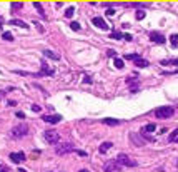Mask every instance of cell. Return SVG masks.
<instances>
[{"instance_id":"obj_1","label":"cell","mask_w":178,"mask_h":172,"mask_svg":"<svg viewBox=\"0 0 178 172\" xmlns=\"http://www.w3.org/2000/svg\"><path fill=\"white\" fill-rule=\"evenodd\" d=\"M27 134H29V126L25 122H22V124H17L15 127H12L8 135L14 137V139H20V137H25Z\"/></svg>"},{"instance_id":"obj_2","label":"cell","mask_w":178,"mask_h":172,"mask_svg":"<svg viewBox=\"0 0 178 172\" xmlns=\"http://www.w3.org/2000/svg\"><path fill=\"white\" fill-rule=\"evenodd\" d=\"M173 114H175V109L170 107V105L158 107L157 110H155V117H158V119H168V117H171Z\"/></svg>"},{"instance_id":"obj_3","label":"cell","mask_w":178,"mask_h":172,"mask_svg":"<svg viewBox=\"0 0 178 172\" xmlns=\"http://www.w3.org/2000/svg\"><path fill=\"white\" fill-rule=\"evenodd\" d=\"M115 161H117L120 165H127V167H137V162L132 161V159H130L127 154H118Z\"/></svg>"},{"instance_id":"obj_4","label":"cell","mask_w":178,"mask_h":172,"mask_svg":"<svg viewBox=\"0 0 178 172\" xmlns=\"http://www.w3.org/2000/svg\"><path fill=\"white\" fill-rule=\"evenodd\" d=\"M103 170L105 172H121V165L117 161H108V162H105Z\"/></svg>"},{"instance_id":"obj_5","label":"cell","mask_w":178,"mask_h":172,"mask_svg":"<svg viewBox=\"0 0 178 172\" xmlns=\"http://www.w3.org/2000/svg\"><path fill=\"white\" fill-rule=\"evenodd\" d=\"M43 135H45V140L50 144H57L58 140H60V135H58V132H55V130H45Z\"/></svg>"},{"instance_id":"obj_6","label":"cell","mask_w":178,"mask_h":172,"mask_svg":"<svg viewBox=\"0 0 178 172\" xmlns=\"http://www.w3.org/2000/svg\"><path fill=\"white\" fill-rule=\"evenodd\" d=\"M55 152H57L58 155H63V154L75 152V149H73V145H72V144H62V145H58L57 149H55Z\"/></svg>"},{"instance_id":"obj_7","label":"cell","mask_w":178,"mask_h":172,"mask_svg":"<svg viewBox=\"0 0 178 172\" xmlns=\"http://www.w3.org/2000/svg\"><path fill=\"white\" fill-rule=\"evenodd\" d=\"M150 40H152L153 43H158V45H161V43L167 42L165 35H163V33H160V32H150Z\"/></svg>"},{"instance_id":"obj_8","label":"cell","mask_w":178,"mask_h":172,"mask_svg":"<svg viewBox=\"0 0 178 172\" xmlns=\"http://www.w3.org/2000/svg\"><path fill=\"white\" fill-rule=\"evenodd\" d=\"M42 120L43 122H47V124H58V122L62 120V115H58V114H54V115H42Z\"/></svg>"},{"instance_id":"obj_9","label":"cell","mask_w":178,"mask_h":172,"mask_svg":"<svg viewBox=\"0 0 178 172\" xmlns=\"http://www.w3.org/2000/svg\"><path fill=\"white\" fill-rule=\"evenodd\" d=\"M93 25L95 27H98V29H102V30H108V24L105 22V18H102V17H93Z\"/></svg>"},{"instance_id":"obj_10","label":"cell","mask_w":178,"mask_h":172,"mask_svg":"<svg viewBox=\"0 0 178 172\" xmlns=\"http://www.w3.org/2000/svg\"><path fill=\"white\" fill-rule=\"evenodd\" d=\"M130 140H132V144H135L137 147L145 145V139H143L142 135H138V134H130Z\"/></svg>"},{"instance_id":"obj_11","label":"cell","mask_w":178,"mask_h":172,"mask_svg":"<svg viewBox=\"0 0 178 172\" xmlns=\"http://www.w3.org/2000/svg\"><path fill=\"white\" fill-rule=\"evenodd\" d=\"M10 161L14 164H20V162L25 161V154L23 152H15V154H10Z\"/></svg>"},{"instance_id":"obj_12","label":"cell","mask_w":178,"mask_h":172,"mask_svg":"<svg viewBox=\"0 0 178 172\" xmlns=\"http://www.w3.org/2000/svg\"><path fill=\"white\" fill-rule=\"evenodd\" d=\"M102 122H103L105 126H112V127H113V126H120V124H121V122H123V120H120V119H112V117H105V119H103V120H102Z\"/></svg>"},{"instance_id":"obj_13","label":"cell","mask_w":178,"mask_h":172,"mask_svg":"<svg viewBox=\"0 0 178 172\" xmlns=\"http://www.w3.org/2000/svg\"><path fill=\"white\" fill-rule=\"evenodd\" d=\"M8 24H10V25L22 27V29H29V25H27V24H25L23 20H18V18H10V20H8Z\"/></svg>"},{"instance_id":"obj_14","label":"cell","mask_w":178,"mask_h":172,"mask_svg":"<svg viewBox=\"0 0 178 172\" xmlns=\"http://www.w3.org/2000/svg\"><path fill=\"white\" fill-rule=\"evenodd\" d=\"M135 65H137L138 68H145V67H148V65H150V62L146 60V59H142V57H140V59H137V60H135Z\"/></svg>"},{"instance_id":"obj_15","label":"cell","mask_w":178,"mask_h":172,"mask_svg":"<svg viewBox=\"0 0 178 172\" xmlns=\"http://www.w3.org/2000/svg\"><path fill=\"white\" fill-rule=\"evenodd\" d=\"M33 7L38 10V14H40V17L42 18H47V15H45V10H43V7H42V4L40 2H33Z\"/></svg>"},{"instance_id":"obj_16","label":"cell","mask_w":178,"mask_h":172,"mask_svg":"<svg viewBox=\"0 0 178 172\" xmlns=\"http://www.w3.org/2000/svg\"><path fill=\"white\" fill-rule=\"evenodd\" d=\"M43 55H45V57H48V59H54V60H60V55L54 54L52 50H43Z\"/></svg>"},{"instance_id":"obj_17","label":"cell","mask_w":178,"mask_h":172,"mask_svg":"<svg viewBox=\"0 0 178 172\" xmlns=\"http://www.w3.org/2000/svg\"><path fill=\"white\" fill-rule=\"evenodd\" d=\"M157 129V126L155 124H148V126H145L142 129V134H146V132H153V130Z\"/></svg>"},{"instance_id":"obj_18","label":"cell","mask_w":178,"mask_h":172,"mask_svg":"<svg viewBox=\"0 0 178 172\" xmlns=\"http://www.w3.org/2000/svg\"><path fill=\"white\" fill-rule=\"evenodd\" d=\"M112 145H113V144H112V142H103V144H102V145H100V152H102V154H105V152H107V151H108V149H110Z\"/></svg>"},{"instance_id":"obj_19","label":"cell","mask_w":178,"mask_h":172,"mask_svg":"<svg viewBox=\"0 0 178 172\" xmlns=\"http://www.w3.org/2000/svg\"><path fill=\"white\" fill-rule=\"evenodd\" d=\"M75 14V7H67V10H65V17L67 18H72Z\"/></svg>"},{"instance_id":"obj_20","label":"cell","mask_w":178,"mask_h":172,"mask_svg":"<svg viewBox=\"0 0 178 172\" xmlns=\"http://www.w3.org/2000/svg\"><path fill=\"white\" fill-rule=\"evenodd\" d=\"M161 65H178V59H170V60H161Z\"/></svg>"},{"instance_id":"obj_21","label":"cell","mask_w":178,"mask_h":172,"mask_svg":"<svg viewBox=\"0 0 178 172\" xmlns=\"http://www.w3.org/2000/svg\"><path fill=\"white\" fill-rule=\"evenodd\" d=\"M170 42L173 47H178V33H173V35H170Z\"/></svg>"},{"instance_id":"obj_22","label":"cell","mask_w":178,"mask_h":172,"mask_svg":"<svg viewBox=\"0 0 178 172\" xmlns=\"http://www.w3.org/2000/svg\"><path fill=\"white\" fill-rule=\"evenodd\" d=\"M137 59H140L138 54H127V55H125V60H133V62H135Z\"/></svg>"},{"instance_id":"obj_23","label":"cell","mask_w":178,"mask_h":172,"mask_svg":"<svg viewBox=\"0 0 178 172\" xmlns=\"http://www.w3.org/2000/svg\"><path fill=\"white\" fill-rule=\"evenodd\" d=\"M113 64H115V67H117V68H123V60H121V59H115V60H113Z\"/></svg>"},{"instance_id":"obj_24","label":"cell","mask_w":178,"mask_h":172,"mask_svg":"<svg viewBox=\"0 0 178 172\" xmlns=\"http://www.w3.org/2000/svg\"><path fill=\"white\" fill-rule=\"evenodd\" d=\"M22 7H23L22 2H14V4H12V10H20Z\"/></svg>"},{"instance_id":"obj_25","label":"cell","mask_w":178,"mask_h":172,"mask_svg":"<svg viewBox=\"0 0 178 172\" xmlns=\"http://www.w3.org/2000/svg\"><path fill=\"white\" fill-rule=\"evenodd\" d=\"M110 37H112V39H118V40H120V39H123V33H121V32H112Z\"/></svg>"},{"instance_id":"obj_26","label":"cell","mask_w":178,"mask_h":172,"mask_svg":"<svg viewBox=\"0 0 178 172\" xmlns=\"http://www.w3.org/2000/svg\"><path fill=\"white\" fill-rule=\"evenodd\" d=\"M2 39L4 40H14V35H12L10 32H4L2 33Z\"/></svg>"},{"instance_id":"obj_27","label":"cell","mask_w":178,"mask_h":172,"mask_svg":"<svg viewBox=\"0 0 178 172\" xmlns=\"http://www.w3.org/2000/svg\"><path fill=\"white\" fill-rule=\"evenodd\" d=\"M137 20H143V18H145V12L143 10H137Z\"/></svg>"},{"instance_id":"obj_28","label":"cell","mask_w":178,"mask_h":172,"mask_svg":"<svg viewBox=\"0 0 178 172\" xmlns=\"http://www.w3.org/2000/svg\"><path fill=\"white\" fill-rule=\"evenodd\" d=\"M70 29H72V30H80L82 27H80L78 22H72V24H70Z\"/></svg>"},{"instance_id":"obj_29","label":"cell","mask_w":178,"mask_h":172,"mask_svg":"<svg viewBox=\"0 0 178 172\" xmlns=\"http://www.w3.org/2000/svg\"><path fill=\"white\" fill-rule=\"evenodd\" d=\"M176 135H178V129H175L173 132H171V135L168 137V140H170V142H173V140L176 139Z\"/></svg>"},{"instance_id":"obj_30","label":"cell","mask_w":178,"mask_h":172,"mask_svg":"<svg viewBox=\"0 0 178 172\" xmlns=\"http://www.w3.org/2000/svg\"><path fill=\"white\" fill-rule=\"evenodd\" d=\"M123 39H125V40H128V42H132L133 37H132V33H123Z\"/></svg>"},{"instance_id":"obj_31","label":"cell","mask_w":178,"mask_h":172,"mask_svg":"<svg viewBox=\"0 0 178 172\" xmlns=\"http://www.w3.org/2000/svg\"><path fill=\"white\" fill-rule=\"evenodd\" d=\"M32 110L33 112H40V110H42V107H40V105H37V104H33L32 105Z\"/></svg>"},{"instance_id":"obj_32","label":"cell","mask_w":178,"mask_h":172,"mask_svg":"<svg viewBox=\"0 0 178 172\" xmlns=\"http://www.w3.org/2000/svg\"><path fill=\"white\" fill-rule=\"evenodd\" d=\"M105 15H110V17H113V15H115V10H113V8H108V10L105 12Z\"/></svg>"},{"instance_id":"obj_33","label":"cell","mask_w":178,"mask_h":172,"mask_svg":"<svg viewBox=\"0 0 178 172\" xmlns=\"http://www.w3.org/2000/svg\"><path fill=\"white\" fill-rule=\"evenodd\" d=\"M83 82H85V84H92V82H93V79H92V77H88V75H85Z\"/></svg>"},{"instance_id":"obj_34","label":"cell","mask_w":178,"mask_h":172,"mask_svg":"<svg viewBox=\"0 0 178 172\" xmlns=\"http://www.w3.org/2000/svg\"><path fill=\"white\" fill-rule=\"evenodd\" d=\"M0 172H10V170L7 169V165H0Z\"/></svg>"},{"instance_id":"obj_35","label":"cell","mask_w":178,"mask_h":172,"mask_svg":"<svg viewBox=\"0 0 178 172\" xmlns=\"http://www.w3.org/2000/svg\"><path fill=\"white\" fill-rule=\"evenodd\" d=\"M35 25H37V29H38V32H42V33H43V27L40 25L38 22H35Z\"/></svg>"},{"instance_id":"obj_36","label":"cell","mask_w":178,"mask_h":172,"mask_svg":"<svg viewBox=\"0 0 178 172\" xmlns=\"http://www.w3.org/2000/svg\"><path fill=\"white\" fill-rule=\"evenodd\" d=\"M17 117L18 119H25V114H23V112H17Z\"/></svg>"},{"instance_id":"obj_37","label":"cell","mask_w":178,"mask_h":172,"mask_svg":"<svg viewBox=\"0 0 178 172\" xmlns=\"http://www.w3.org/2000/svg\"><path fill=\"white\" fill-rule=\"evenodd\" d=\"M113 2H107V4H103V7H113Z\"/></svg>"},{"instance_id":"obj_38","label":"cell","mask_w":178,"mask_h":172,"mask_svg":"<svg viewBox=\"0 0 178 172\" xmlns=\"http://www.w3.org/2000/svg\"><path fill=\"white\" fill-rule=\"evenodd\" d=\"M107 54H108V57H115V52L113 50H108Z\"/></svg>"},{"instance_id":"obj_39","label":"cell","mask_w":178,"mask_h":172,"mask_svg":"<svg viewBox=\"0 0 178 172\" xmlns=\"http://www.w3.org/2000/svg\"><path fill=\"white\" fill-rule=\"evenodd\" d=\"M8 105H10V107H14V105H17V102H15V100H10V102H8Z\"/></svg>"},{"instance_id":"obj_40","label":"cell","mask_w":178,"mask_h":172,"mask_svg":"<svg viewBox=\"0 0 178 172\" xmlns=\"http://www.w3.org/2000/svg\"><path fill=\"white\" fill-rule=\"evenodd\" d=\"M18 172H27V170H25V169H22V167H20V169H18Z\"/></svg>"},{"instance_id":"obj_41","label":"cell","mask_w":178,"mask_h":172,"mask_svg":"<svg viewBox=\"0 0 178 172\" xmlns=\"http://www.w3.org/2000/svg\"><path fill=\"white\" fill-rule=\"evenodd\" d=\"M78 172H88V170H87V169H80Z\"/></svg>"},{"instance_id":"obj_42","label":"cell","mask_w":178,"mask_h":172,"mask_svg":"<svg viewBox=\"0 0 178 172\" xmlns=\"http://www.w3.org/2000/svg\"><path fill=\"white\" fill-rule=\"evenodd\" d=\"M173 142H178V137H176V139H175V140H173Z\"/></svg>"},{"instance_id":"obj_43","label":"cell","mask_w":178,"mask_h":172,"mask_svg":"<svg viewBox=\"0 0 178 172\" xmlns=\"http://www.w3.org/2000/svg\"><path fill=\"white\" fill-rule=\"evenodd\" d=\"M175 165H178V161H176V162H175Z\"/></svg>"}]
</instances>
